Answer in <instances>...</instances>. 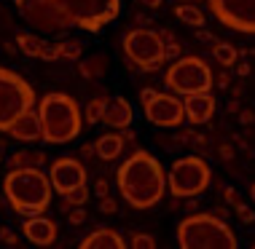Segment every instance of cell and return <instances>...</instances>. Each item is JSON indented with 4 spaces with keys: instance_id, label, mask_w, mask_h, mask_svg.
Returning <instances> with one entry per match:
<instances>
[{
    "instance_id": "cell-1",
    "label": "cell",
    "mask_w": 255,
    "mask_h": 249,
    "mask_svg": "<svg viewBox=\"0 0 255 249\" xmlns=\"http://www.w3.org/2000/svg\"><path fill=\"white\" fill-rule=\"evenodd\" d=\"M119 190L132 209H150L164 198L167 174L148 150H137L119 166Z\"/></svg>"
},
{
    "instance_id": "cell-2",
    "label": "cell",
    "mask_w": 255,
    "mask_h": 249,
    "mask_svg": "<svg viewBox=\"0 0 255 249\" xmlns=\"http://www.w3.org/2000/svg\"><path fill=\"white\" fill-rule=\"evenodd\" d=\"M3 196L8 206L16 214H43L51 206V179L46 177V171H40L38 166H24V169H11L3 179Z\"/></svg>"
},
{
    "instance_id": "cell-3",
    "label": "cell",
    "mask_w": 255,
    "mask_h": 249,
    "mask_svg": "<svg viewBox=\"0 0 255 249\" xmlns=\"http://www.w3.org/2000/svg\"><path fill=\"white\" fill-rule=\"evenodd\" d=\"M38 118H40V140L49 145H67L81 134V110L73 96L51 91L38 102Z\"/></svg>"
},
{
    "instance_id": "cell-4",
    "label": "cell",
    "mask_w": 255,
    "mask_h": 249,
    "mask_svg": "<svg viewBox=\"0 0 255 249\" xmlns=\"http://www.w3.org/2000/svg\"><path fill=\"white\" fill-rule=\"evenodd\" d=\"M177 244L183 249H234L239 241L226 220L215 214H191L177 225Z\"/></svg>"
},
{
    "instance_id": "cell-5",
    "label": "cell",
    "mask_w": 255,
    "mask_h": 249,
    "mask_svg": "<svg viewBox=\"0 0 255 249\" xmlns=\"http://www.w3.org/2000/svg\"><path fill=\"white\" fill-rule=\"evenodd\" d=\"M121 46H124L127 65L137 67V70H142V73H153L167 62L161 32L148 30V27H134V30L124 32Z\"/></svg>"
},
{
    "instance_id": "cell-6",
    "label": "cell",
    "mask_w": 255,
    "mask_h": 249,
    "mask_svg": "<svg viewBox=\"0 0 255 249\" xmlns=\"http://www.w3.org/2000/svg\"><path fill=\"white\" fill-rule=\"evenodd\" d=\"M212 171L204 158L199 156H185L177 158L167 171V188L175 198H194L210 188Z\"/></svg>"
},
{
    "instance_id": "cell-7",
    "label": "cell",
    "mask_w": 255,
    "mask_h": 249,
    "mask_svg": "<svg viewBox=\"0 0 255 249\" xmlns=\"http://www.w3.org/2000/svg\"><path fill=\"white\" fill-rule=\"evenodd\" d=\"M35 107V91L22 75L0 67V131H8V126L24 110Z\"/></svg>"
},
{
    "instance_id": "cell-8",
    "label": "cell",
    "mask_w": 255,
    "mask_h": 249,
    "mask_svg": "<svg viewBox=\"0 0 255 249\" xmlns=\"http://www.w3.org/2000/svg\"><path fill=\"white\" fill-rule=\"evenodd\" d=\"M57 5L67 13L73 27L86 32H100L121 11V0H57Z\"/></svg>"
},
{
    "instance_id": "cell-9",
    "label": "cell",
    "mask_w": 255,
    "mask_h": 249,
    "mask_svg": "<svg viewBox=\"0 0 255 249\" xmlns=\"http://www.w3.org/2000/svg\"><path fill=\"white\" fill-rule=\"evenodd\" d=\"M167 88L172 94H199V91H210L212 88V70L207 67L204 59L199 57H183L167 70Z\"/></svg>"
},
{
    "instance_id": "cell-10",
    "label": "cell",
    "mask_w": 255,
    "mask_h": 249,
    "mask_svg": "<svg viewBox=\"0 0 255 249\" xmlns=\"http://www.w3.org/2000/svg\"><path fill=\"white\" fill-rule=\"evenodd\" d=\"M140 102H142V113L145 118L158 129H177L185 121V110L183 102L175 94H164L156 88H142L140 91Z\"/></svg>"
},
{
    "instance_id": "cell-11",
    "label": "cell",
    "mask_w": 255,
    "mask_h": 249,
    "mask_svg": "<svg viewBox=\"0 0 255 249\" xmlns=\"http://www.w3.org/2000/svg\"><path fill=\"white\" fill-rule=\"evenodd\" d=\"M16 8L24 16V22L35 27L38 32H67L73 22L67 19V13L57 5V0H16Z\"/></svg>"
},
{
    "instance_id": "cell-12",
    "label": "cell",
    "mask_w": 255,
    "mask_h": 249,
    "mask_svg": "<svg viewBox=\"0 0 255 249\" xmlns=\"http://www.w3.org/2000/svg\"><path fill=\"white\" fill-rule=\"evenodd\" d=\"M207 3L220 24L255 35V0H207Z\"/></svg>"
},
{
    "instance_id": "cell-13",
    "label": "cell",
    "mask_w": 255,
    "mask_h": 249,
    "mask_svg": "<svg viewBox=\"0 0 255 249\" xmlns=\"http://www.w3.org/2000/svg\"><path fill=\"white\" fill-rule=\"evenodd\" d=\"M49 179H51V188L62 196V193H67L70 188H75V185L86 182V166L73 156H62L51 164Z\"/></svg>"
},
{
    "instance_id": "cell-14",
    "label": "cell",
    "mask_w": 255,
    "mask_h": 249,
    "mask_svg": "<svg viewBox=\"0 0 255 249\" xmlns=\"http://www.w3.org/2000/svg\"><path fill=\"white\" fill-rule=\"evenodd\" d=\"M132 121H134V110H132V102L129 99H124V96L105 99L100 123H105L110 129H124V126H132Z\"/></svg>"
},
{
    "instance_id": "cell-15",
    "label": "cell",
    "mask_w": 255,
    "mask_h": 249,
    "mask_svg": "<svg viewBox=\"0 0 255 249\" xmlns=\"http://www.w3.org/2000/svg\"><path fill=\"white\" fill-rule=\"evenodd\" d=\"M185 110V121L199 126V123H207L215 113V96L210 91H199V94H188V99L183 102Z\"/></svg>"
},
{
    "instance_id": "cell-16",
    "label": "cell",
    "mask_w": 255,
    "mask_h": 249,
    "mask_svg": "<svg viewBox=\"0 0 255 249\" xmlns=\"http://www.w3.org/2000/svg\"><path fill=\"white\" fill-rule=\"evenodd\" d=\"M24 239L38 247H49L57 241V223L49 220L46 214H32L24 223Z\"/></svg>"
},
{
    "instance_id": "cell-17",
    "label": "cell",
    "mask_w": 255,
    "mask_h": 249,
    "mask_svg": "<svg viewBox=\"0 0 255 249\" xmlns=\"http://www.w3.org/2000/svg\"><path fill=\"white\" fill-rule=\"evenodd\" d=\"M16 46L24 51V57L40 59V62H57V43H46L43 38L30 35V32H16Z\"/></svg>"
},
{
    "instance_id": "cell-18",
    "label": "cell",
    "mask_w": 255,
    "mask_h": 249,
    "mask_svg": "<svg viewBox=\"0 0 255 249\" xmlns=\"http://www.w3.org/2000/svg\"><path fill=\"white\" fill-rule=\"evenodd\" d=\"M5 134H11L16 142H35L40 140V118H38V110H24L16 121L8 126Z\"/></svg>"
},
{
    "instance_id": "cell-19",
    "label": "cell",
    "mask_w": 255,
    "mask_h": 249,
    "mask_svg": "<svg viewBox=\"0 0 255 249\" xmlns=\"http://www.w3.org/2000/svg\"><path fill=\"white\" fill-rule=\"evenodd\" d=\"M84 249H124V239L110 228H100V231L89 233V236L81 241Z\"/></svg>"
},
{
    "instance_id": "cell-20",
    "label": "cell",
    "mask_w": 255,
    "mask_h": 249,
    "mask_svg": "<svg viewBox=\"0 0 255 249\" xmlns=\"http://www.w3.org/2000/svg\"><path fill=\"white\" fill-rule=\"evenodd\" d=\"M94 150H97V156L102 158V161H113V158H119L121 156V150H124V137H121V131L119 134H102L97 142H94Z\"/></svg>"
},
{
    "instance_id": "cell-21",
    "label": "cell",
    "mask_w": 255,
    "mask_h": 249,
    "mask_svg": "<svg viewBox=\"0 0 255 249\" xmlns=\"http://www.w3.org/2000/svg\"><path fill=\"white\" fill-rule=\"evenodd\" d=\"M46 164V153L43 150H16L8 156V169H24V166H43Z\"/></svg>"
},
{
    "instance_id": "cell-22",
    "label": "cell",
    "mask_w": 255,
    "mask_h": 249,
    "mask_svg": "<svg viewBox=\"0 0 255 249\" xmlns=\"http://www.w3.org/2000/svg\"><path fill=\"white\" fill-rule=\"evenodd\" d=\"M175 16L180 19L183 24H188V27H204V22H207V16L191 3V0H177Z\"/></svg>"
},
{
    "instance_id": "cell-23",
    "label": "cell",
    "mask_w": 255,
    "mask_h": 249,
    "mask_svg": "<svg viewBox=\"0 0 255 249\" xmlns=\"http://www.w3.org/2000/svg\"><path fill=\"white\" fill-rule=\"evenodd\" d=\"M78 70H81V75H84L86 81L102 78V75L108 73V57H105V54H94V57H89V59L81 62Z\"/></svg>"
},
{
    "instance_id": "cell-24",
    "label": "cell",
    "mask_w": 255,
    "mask_h": 249,
    "mask_svg": "<svg viewBox=\"0 0 255 249\" xmlns=\"http://www.w3.org/2000/svg\"><path fill=\"white\" fill-rule=\"evenodd\" d=\"M212 57H215V62H220L223 67H231V65L239 62V51L231 43H220V40H215V43H212Z\"/></svg>"
},
{
    "instance_id": "cell-25",
    "label": "cell",
    "mask_w": 255,
    "mask_h": 249,
    "mask_svg": "<svg viewBox=\"0 0 255 249\" xmlns=\"http://www.w3.org/2000/svg\"><path fill=\"white\" fill-rule=\"evenodd\" d=\"M81 54H84V43H81V40H62V43H57V57L59 59L78 62Z\"/></svg>"
},
{
    "instance_id": "cell-26",
    "label": "cell",
    "mask_w": 255,
    "mask_h": 249,
    "mask_svg": "<svg viewBox=\"0 0 255 249\" xmlns=\"http://www.w3.org/2000/svg\"><path fill=\"white\" fill-rule=\"evenodd\" d=\"M62 198H65V206H84L89 201V188L86 182L84 185H75V188H70L67 193H62Z\"/></svg>"
},
{
    "instance_id": "cell-27",
    "label": "cell",
    "mask_w": 255,
    "mask_h": 249,
    "mask_svg": "<svg viewBox=\"0 0 255 249\" xmlns=\"http://www.w3.org/2000/svg\"><path fill=\"white\" fill-rule=\"evenodd\" d=\"M102 105H105V96H97V99L89 102V107H86V121H89V123H100Z\"/></svg>"
},
{
    "instance_id": "cell-28",
    "label": "cell",
    "mask_w": 255,
    "mask_h": 249,
    "mask_svg": "<svg viewBox=\"0 0 255 249\" xmlns=\"http://www.w3.org/2000/svg\"><path fill=\"white\" fill-rule=\"evenodd\" d=\"M132 247L134 249H156V239L148 236V233H137V236H132Z\"/></svg>"
},
{
    "instance_id": "cell-29",
    "label": "cell",
    "mask_w": 255,
    "mask_h": 249,
    "mask_svg": "<svg viewBox=\"0 0 255 249\" xmlns=\"http://www.w3.org/2000/svg\"><path fill=\"white\" fill-rule=\"evenodd\" d=\"M100 212H102V214H116V212H119L116 198H113V196H102V198H100Z\"/></svg>"
},
{
    "instance_id": "cell-30",
    "label": "cell",
    "mask_w": 255,
    "mask_h": 249,
    "mask_svg": "<svg viewBox=\"0 0 255 249\" xmlns=\"http://www.w3.org/2000/svg\"><path fill=\"white\" fill-rule=\"evenodd\" d=\"M234 209H237V214H239V220H242V223H247V225L255 223V212L250 209V206H245L242 201H239L237 206H234Z\"/></svg>"
},
{
    "instance_id": "cell-31",
    "label": "cell",
    "mask_w": 255,
    "mask_h": 249,
    "mask_svg": "<svg viewBox=\"0 0 255 249\" xmlns=\"http://www.w3.org/2000/svg\"><path fill=\"white\" fill-rule=\"evenodd\" d=\"M70 214H67V220H70V225H81V223H86V212H84V206H70Z\"/></svg>"
},
{
    "instance_id": "cell-32",
    "label": "cell",
    "mask_w": 255,
    "mask_h": 249,
    "mask_svg": "<svg viewBox=\"0 0 255 249\" xmlns=\"http://www.w3.org/2000/svg\"><path fill=\"white\" fill-rule=\"evenodd\" d=\"M16 233H13V231H8V228H0V244H16Z\"/></svg>"
},
{
    "instance_id": "cell-33",
    "label": "cell",
    "mask_w": 255,
    "mask_h": 249,
    "mask_svg": "<svg viewBox=\"0 0 255 249\" xmlns=\"http://www.w3.org/2000/svg\"><path fill=\"white\" fill-rule=\"evenodd\" d=\"M94 193H97V196L102 198V196H110V182H108V179H97V182H94Z\"/></svg>"
},
{
    "instance_id": "cell-34",
    "label": "cell",
    "mask_w": 255,
    "mask_h": 249,
    "mask_svg": "<svg viewBox=\"0 0 255 249\" xmlns=\"http://www.w3.org/2000/svg\"><path fill=\"white\" fill-rule=\"evenodd\" d=\"M223 198H226V201H229L231 206H237L239 201H242V198H239L237 193H234V188H229V185H223Z\"/></svg>"
},
{
    "instance_id": "cell-35",
    "label": "cell",
    "mask_w": 255,
    "mask_h": 249,
    "mask_svg": "<svg viewBox=\"0 0 255 249\" xmlns=\"http://www.w3.org/2000/svg\"><path fill=\"white\" fill-rule=\"evenodd\" d=\"M92 156H97V150H94V142H89L81 148V158H92Z\"/></svg>"
},
{
    "instance_id": "cell-36",
    "label": "cell",
    "mask_w": 255,
    "mask_h": 249,
    "mask_svg": "<svg viewBox=\"0 0 255 249\" xmlns=\"http://www.w3.org/2000/svg\"><path fill=\"white\" fill-rule=\"evenodd\" d=\"M199 40H202V43H215V38H212V32H207V30H202V32H199Z\"/></svg>"
},
{
    "instance_id": "cell-37",
    "label": "cell",
    "mask_w": 255,
    "mask_h": 249,
    "mask_svg": "<svg viewBox=\"0 0 255 249\" xmlns=\"http://www.w3.org/2000/svg\"><path fill=\"white\" fill-rule=\"evenodd\" d=\"M229 81H231V75H229V73H220V75H218V86H220V88L229 86Z\"/></svg>"
},
{
    "instance_id": "cell-38",
    "label": "cell",
    "mask_w": 255,
    "mask_h": 249,
    "mask_svg": "<svg viewBox=\"0 0 255 249\" xmlns=\"http://www.w3.org/2000/svg\"><path fill=\"white\" fill-rule=\"evenodd\" d=\"M239 118H242V123H253L255 115L250 113V110H242V113H239Z\"/></svg>"
},
{
    "instance_id": "cell-39",
    "label": "cell",
    "mask_w": 255,
    "mask_h": 249,
    "mask_svg": "<svg viewBox=\"0 0 255 249\" xmlns=\"http://www.w3.org/2000/svg\"><path fill=\"white\" fill-rule=\"evenodd\" d=\"M212 214H215V217H220V220H226V217H229V212H226L223 206H220V209H215V212H212Z\"/></svg>"
},
{
    "instance_id": "cell-40",
    "label": "cell",
    "mask_w": 255,
    "mask_h": 249,
    "mask_svg": "<svg viewBox=\"0 0 255 249\" xmlns=\"http://www.w3.org/2000/svg\"><path fill=\"white\" fill-rule=\"evenodd\" d=\"M142 3H145L148 8H158V5H161V0H142Z\"/></svg>"
},
{
    "instance_id": "cell-41",
    "label": "cell",
    "mask_w": 255,
    "mask_h": 249,
    "mask_svg": "<svg viewBox=\"0 0 255 249\" xmlns=\"http://www.w3.org/2000/svg\"><path fill=\"white\" fill-rule=\"evenodd\" d=\"M220 156H223V158H231V148H229V145H223V148H220Z\"/></svg>"
},
{
    "instance_id": "cell-42",
    "label": "cell",
    "mask_w": 255,
    "mask_h": 249,
    "mask_svg": "<svg viewBox=\"0 0 255 249\" xmlns=\"http://www.w3.org/2000/svg\"><path fill=\"white\" fill-rule=\"evenodd\" d=\"M239 75H250V65H245V62H242V65H239Z\"/></svg>"
},
{
    "instance_id": "cell-43",
    "label": "cell",
    "mask_w": 255,
    "mask_h": 249,
    "mask_svg": "<svg viewBox=\"0 0 255 249\" xmlns=\"http://www.w3.org/2000/svg\"><path fill=\"white\" fill-rule=\"evenodd\" d=\"M229 110H231V113H237V110H239V102H237V99L229 102Z\"/></svg>"
},
{
    "instance_id": "cell-44",
    "label": "cell",
    "mask_w": 255,
    "mask_h": 249,
    "mask_svg": "<svg viewBox=\"0 0 255 249\" xmlns=\"http://www.w3.org/2000/svg\"><path fill=\"white\" fill-rule=\"evenodd\" d=\"M250 198H253V204H255V182L250 185Z\"/></svg>"
},
{
    "instance_id": "cell-45",
    "label": "cell",
    "mask_w": 255,
    "mask_h": 249,
    "mask_svg": "<svg viewBox=\"0 0 255 249\" xmlns=\"http://www.w3.org/2000/svg\"><path fill=\"white\" fill-rule=\"evenodd\" d=\"M0 209H3V196H0Z\"/></svg>"
},
{
    "instance_id": "cell-46",
    "label": "cell",
    "mask_w": 255,
    "mask_h": 249,
    "mask_svg": "<svg viewBox=\"0 0 255 249\" xmlns=\"http://www.w3.org/2000/svg\"><path fill=\"white\" fill-rule=\"evenodd\" d=\"M191 3H196V0H191Z\"/></svg>"
},
{
    "instance_id": "cell-47",
    "label": "cell",
    "mask_w": 255,
    "mask_h": 249,
    "mask_svg": "<svg viewBox=\"0 0 255 249\" xmlns=\"http://www.w3.org/2000/svg\"><path fill=\"white\" fill-rule=\"evenodd\" d=\"M0 161H3V158H0Z\"/></svg>"
},
{
    "instance_id": "cell-48",
    "label": "cell",
    "mask_w": 255,
    "mask_h": 249,
    "mask_svg": "<svg viewBox=\"0 0 255 249\" xmlns=\"http://www.w3.org/2000/svg\"><path fill=\"white\" fill-rule=\"evenodd\" d=\"M253 247H255V244H253Z\"/></svg>"
}]
</instances>
